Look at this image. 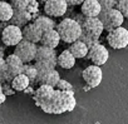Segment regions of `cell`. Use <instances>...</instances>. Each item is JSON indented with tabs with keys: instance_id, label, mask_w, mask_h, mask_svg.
Masks as SVG:
<instances>
[{
	"instance_id": "cell-1",
	"label": "cell",
	"mask_w": 128,
	"mask_h": 124,
	"mask_svg": "<svg viewBox=\"0 0 128 124\" xmlns=\"http://www.w3.org/2000/svg\"><path fill=\"white\" fill-rule=\"evenodd\" d=\"M35 104L49 114H62L72 112L76 107V98L73 90H60L54 87L40 84L34 92Z\"/></svg>"
},
{
	"instance_id": "cell-2",
	"label": "cell",
	"mask_w": 128,
	"mask_h": 124,
	"mask_svg": "<svg viewBox=\"0 0 128 124\" xmlns=\"http://www.w3.org/2000/svg\"><path fill=\"white\" fill-rule=\"evenodd\" d=\"M55 29L58 30L60 35V40H63L64 43H69V44L78 40L83 33L80 24L73 18L63 19L60 23L56 24Z\"/></svg>"
},
{
	"instance_id": "cell-3",
	"label": "cell",
	"mask_w": 128,
	"mask_h": 124,
	"mask_svg": "<svg viewBox=\"0 0 128 124\" xmlns=\"http://www.w3.org/2000/svg\"><path fill=\"white\" fill-rule=\"evenodd\" d=\"M76 20L80 24L83 33L87 34V35H89V36H93V38L99 39V36H100L102 33L104 31L103 23H102V20H100L98 16L87 18V16H84V15L82 14V15H78V16L76 18Z\"/></svg>"
},
{
	"instance_id": "cell-4",
	"label": "cell",
	"mask_w": 128,
	"mask_h": 124,
	"mask_svg": "<svg viewBox=\"0 0 128 124\" xmlns=\"http://www.w3.org/2000/svg\"><path fill=\"white\" fill-rule=\"evenodd\" d=\"M98 18L102 20L104 30H107V31H110V30H113V29H116L118 26H122V24L124 21L123 14L117 8L102 10Z\"/></svg>"
},
{
	"instance_id": "cell-5",
	"label": "cell",
	"mask_w": 128,
	"mask_h": 124,
	"mask_svg": "<svg viewBox=\"0 0 128 124\" xmlns=\"http://www.w3.org/2000/svg\"><path fill=\"white\" fill-rule=\"evenodd\" d=\"M34 61L38 64L46 67V68L54 69L58 65V55H56L55 49L49 48V46H44V45L38 46Z\"/></svg>"
},
{
	"instance_id": "cell-6",
	"label": "cell",
	"mask_w": 128,
	"mask_h": 124,
	"mask_svg": "<svg viewBox=\"0 0 128 124\" xmlns=\"http://www.w3.org/2000/svg\"><path fill=\"white\" fill-rule=\"evenodd\" d=\"M0 35H2V43L5 46H15L24 39L23 29L14 24H8L6 26H4Z\"/></svg>"
},
{
	"instance_id": "cell-7",
	"label": "cell",
	"mask_w": 128,
	"mask_h": 124,
	"mask_svg": "<svg viewBox=\"0 0 128 124\" xmlns=\"http://www.w3.org/2000/svg\"><path fill=\"white\" fill-rule=\"evenodd\" d=\"M36 44L35 43H32L29 40H25L23 39L20 43H18L15 45V49H14V54L18 55L23 63H30L35 59V54H36Z\"/></svg>"
},
{
	"instance_id": "cell-8",
	"label": "cell",
	"mask_w": 128,
	"mask_h": 124,
	"mask_svg": "<svg viewBox=\"0 0 128 124\" xmlns=\"http://www.w3.org/2000/svg\"><path fill=\"white\" fill-rule=\"evenodd\" d=\"M107 41L113 49H123L128 46V30L123 26H118L108 31Z\"/></svg>"
},
{
	"instance_id": "cell-9",
	"label": "cell",
	"mask_w": 128,
	"mask_h": 124,
	"mask_svg": "<svg viewBox=\"0 0 128 124\" xmlns=\"http://www.w3.org/2000/svg\"><path fill=\"white\" fill-rule=\"evenodd\" d=\"M82 77L87 84V87L84 88V90L90 89V88H97L103 79V72L100 69L99 65H89L88 68H86L82 73Z\"/></svg>"
},
{
	"instance_id": "cell-10",
	"label": "cell",
	"mask_w": 128,
	"mask_h": 124,
	"mask_svg": "<svg viewBox=\"0 0 128 124\" xmlns=\"http://www.w3.org/2000/svg\"><path fill=\"white\" fill-rule=\"evenodd\" d=\"M67 0H46L44 4V13L52 18L63 16L68 10Z\"/></svg>"
},
{
	"instance_id": "cell-11",
	"label": "cell",
	"mask_w": 128,
	"mask_h": 124,
	"mask_svg": "<svg viewBox=\"0 0 128 124\" xmlns=\"http://www.w3.org/2000/svg\"><path fill=\"white\" fill-rule=\"evenodd\" d=\"M5 61H6V74H5V78H6V82H12L14 77H16L18 74L23 73V60L15 55L14 53L8 55L5 58Z\"/></svg>"
},
{
	"instance_id": "cell-12",
	"label": "cell",
	"mask_w": 128,
	"mask_h": 124,
	"mask_svg": "<svg viewBox=\"0 0 128 124\" xmlns=\"http://www.w3.org/2000/svg\"><path fill=\"white\" fill-rule=\"evenodd\" d=\"M88 58L90 59V61L96 65H103L108 61V58H109V53H108V49L102 45V44H96L94 46H92L88 51Z\"/></svg>"
},
{
	"instance_id": "cell-13",
	"label": "cell",
	"mask_w": 128,
	"mask_h": 124,
	"mask_svg": "<svg viewBox=\"0 0 128 124\" xmlns=\"http://www.w3.org/2000/svg\"><path fill=\"white\" fill-rule=\"evenodd\" d=\"M43 36V30L33 21V23H28L24 28H23V38L25 40H29L32 43H40V39Z\"/></svg>"
},
{
	"instance_id": "cell-14",
	"label": "cell",
	"mask_w": 128,
	"mask_h": 124,
	"mask_svg": "<svg viewBox=\"0 0 128 124\" xmlns=\"http://www.w3.org/2000/svg\"><path fill=\"white\" fill-rule=\"evenodd\" d=\"M102 11V6L98 3V0H84L80 4V13L87 18L99 16Z\"/></svg>"
},
{
	"instance_id": "cell-15",
	"label": "cell",
	"mask_w": 128,
	"mask_h": 124,
	"mask_svg": "<svg viewBox=\"0 0 128 124\" xmlns=\"http://www.w3.org/2000/svg\"><path fill=\"white\" fill-rule=\"evenodd\" d=\"M32 20H33V15L30 13H28L26 9H24V10H14L13 18L10 19L9 24L18 25L19 28H24Z\"/></svg>"
},
{
	"instance_id": "cell-16",
	"label": "cell",
	"mask_w": 128,
	"mask_h": 124,
	"mask_svg": "<svg viewBox=\"0 0 128 124\" xmlns=\"http://www.w3.org/2000/svg\"><path fill=\"white\" fill-rule=\"evenodd\" d=\"M40 43L42 45L44 46H49V48H56L60 43V35L58 33L56 29H52V30H48V31H44L43 33V36L40 39Z\"/></svg>"
},
{
	"instance_id": "cell-17",
	"label": "cell",
	"mask_w": 128,
	"mask_h": 124,
	"mask_svg": "<svg viewBox=\"0 0 128 124\" xmlns=\"http://www.w3.org/2000/svg\"><path fill=\"white\" fill-rule=\"evenodd\" d=\"M69 51L74 55L76 59H82V58H86L88 55L89 48L87 46V44L84 41H82L80 39H78L74 43H70Z\"/></svg>"
},
{
	"instance_id": "cell-18",
	"label": "cell",
	"mask_w": 128,
	"mask_h": 124,
	"mask_svg": "<svg viewBox=\"0 0 128 124\" xmlns=\"http://www.w3.org/2000/svg\"><path fill=\"white\" fill-rule=\"evenodd\" d=\"M76 58L74 55L68 50H63L59 55H58V65L63 69H72L76 65Z\"/></svg>"
},
{
	"instance_id": "cell-19",
	"label": "cell",
	"mask_w": 128,
	"mask_h": 124,
	"mask_svg": "<svg viewBox=\"0 0 128 124\" xmlns=\"http://www.w3.org/2000/svg\"><path fill=\"white\" fill-rule=\"evenodd\" d=\"M60 80V77H59V73L54 69H50L48 70L44 75H42L36 83H40V84H46V85H50V87H56L58 82Z\"/></svg>"
},
{
	"instance_id": "cell-20",
	"label": "cell",
	"mask_w": 128,
	"mask_h": 124,
	"mask_svg": "<svg viewBox=\"0 0 128 124\" xmlns=\"http://www.w3.org/2000/svg\"><path fill=\"white\" fill-rule=\"evenodd\" d=\"M10 84H12V87H13V89L15 92H24L32 83H30L29 78L24 73H20V74H18L16 77L13 78V80L10 82Z\"/></svg>"
},
{
	"instance_id": "cell-21",
	"label": "cell",
	"mask_w": 128,
	"mask_h": 124,
	"mask_svg": "<svg viewBox=\"0 0 128 124\" xmlns=\"http://www.w3.org/2000/svg\"><path fill=\"white\" fill-rule=\"evenodd\" d=\"M33 21L43 30V33L48 31V30H52V29H55V26H56V24L52 19V16H48L46 14L45 15H38Z\"/></svg>"
},
{
	"instance_id": "cell-22",
	"label": "cell",
	"mask_w": 128,
	"mask_h": 124,
	"mask_svg": "<svg viewBox=\"0 0 128 124\" xmlns=\"http://www.w3.org/2000/svg\"><path fill=\"white\" fill-rule=\"evenodd\" d=\"M13 14L14 8L12 6V4L4 1V0H0V23H9L13 18Z\"/></svg>"
},
{
	"instance_id": "cell-23",
	"label": "cell",
	"mask_w": 128,
	"mask_h": 124,
	"mask_svg": "<svg viewBox=\"0 0 128 124\" xmlns=\"http://www.w3.org/2000/svg\"><path fill=\"white\" fill-rule=\"evenodd\" d=\"M23 73L29 78L30 83L35 82V79H36V74H38V70H36L35 65L29 64V63H24V65H23Z\"/></svg>"
},
{
	"instance_id": "cell-24",
	"label": "cell",
	"mask_w": 128,
	"mask_h": 124,
	"mask_svg": "<svg viewBox=\"0 0 128 124\" xmlns=\"http://www.w3.org/2000/svg\"><path fill=\"white\" fill-rule=\"evenodd\" d=\"M26 11L33 15V20L39 15V3H38V0H30V3L26 6Z\"/></svg>"
},
{
	"instance_id": "cell-25",
	"label": "cell",
	"mask_w": 128,
	"mask_h": 124,
	"mask_svg": "<svg viewBox=\"0 0 128 124\" xmlns=\"http://www.w3.org/2000/svg\"><path fill=\"white\" fill-rule=\"evenodd\" d=\"M9 3L14 8V10H24V9H26L30 0H10Z\"/></svg>"
},
{
	"instance_id": "cell-26",
	"label": "cell",
	"mask_w": 128,
	"mask_h": 124,
	"mask_svg": "<svg viewBox=\"0 0 128 124\" xmlns=\"http://www.w3.org/2000/svg\"><path fill=\"white\" fill-rule=\"evenodd\" d=\"M82 41H84L86 44H87V46L90 49L92 46H94L96 44H98L99 41H98V39L97 38H93V36H89V35H87V34H84V33H82V35H80V38H79Z\"/></svg>"
},
{
	"instance_id": "cell-27",
	"label": "cell",
	"mask_w": 128,
	"mask_h": 124,
	"mask_svg": "<svg viewBox=\"0 0 128 124\" xmlns=\"http://www.w3.org/2000/svg\"><path fill=\"white\" fill-rule=\"evenodd\" d=\"M116 8L123 14L124 18L128 19V0H118Z\"/></svg>"
},
{
	"instance_id": "cell-28",
	"label": "cell",
	"mask_w": 128,
	"mask_h": 124,
	"mask_svg": "<svg viewBox=\"0 0 128 124\" xmlns=\"http://www.w3.org/2000/svg\"><path fill=\"white\" fill-rule=\"evenodd\" d=\"M98 3L102 6V10H107V9H112L116 8L118 0H98Z\"/></svg>"
},
{
	"instance_id": "cell-29",
	"label": "cell",
	"mask_w": 128,
	"mask_h": 124,
	"mask_svg": "<svg viewBox=\"0 0 128 124\" xmlns=\"http://www.w3.org/2000/svg\"><path fill=\"white\" fill-rule=\"evenodd\" d=\"M55 88L56 89H60V90H73V85L68 80H66V79H60L58 82V84H56Z\"/></svg>"
},
{
	"instance_id": "cell-30",
	"label": "cell",
	"mask_w": 128,
	"mask_h": 124,
	"mask_svg": "<svg viewBox=\"0 0 128 124\" xmlns=\"http://www.w3.org/2000/svg\"><path fill=\"white\" fill-rule=\"evenodd\" d=\"M14 92H15V90L13 89L10 82H4V84H3V93H4L5 95H13Z\"/></svg>"
},
{
	"instance_id": "cell-31",
	"label": "cell",
	"mask_w": 128,
	"mask_h": 124,
	"mask_svg": "<svg viewBox=\"0 0 128 124\" xmlns=\"http://www.w3.org/2000/svg\"><path fill=\"white\" fill-rule=\"evenodd\" d=\"M84 0H67L68 5H72V6H76V5H80Z\"/></svg>"
},
{
	"instance_id": "cell-32",
	"label": "cell",
	"mask_w": 128,
	"mask_h": 124,
	"mask_svg": "<svg viewBox=\"0 0 128 124\" xmlns=\"http://www.w3.org/2000/svg\"><path fill=\"white\" fill-rule=\"evenodd\" d=\"M5 99H6V95H5L4 93H0V105L5 102Z\"/></svg>"
},
{
	"instance_id": "cell-33",
	"label": "cell",
	"mask_w": 128,
	"mask_h": 124,
	"mask_svg": "<svg viewBox=\"0 0 128 124\" xmlns=\"http://www.w3.org/2000/svg\"><path fill=\"white\" fill-rule=\"evenodd\" d=\"M4 53H5L4 46H3V45H0V58H4Z\"/></svg>"
},
{
	"instance_id": "cell-34",
	"label": "cell",
	"mask_w": 128,
	"mask_h": 124,
	"mask_svg": "<svg viewBox=\"0 0 128 124\" xmlns=\"http://www.w3.org/2000/svg\"><path fill=\"white\" fill-rule=\"evenodd\" d=\"M45 1H46V0H38L39 4H45Z\"/></svg>"
},
{
	"instance_id": "cell-35",
	"label": "cell",
	"mask_w": 128,
	"mask_h": 124,
	"mask_svg": "<svg viewBox=\"0 0 128 124\" xmlns=\"http://www.w3.org/2000/svg\"><path fill=\"white\" fill-rule=\"evenodd\" d=\"M0 93H3V83L0 82Z\"/></svg>"
},
{
	"instance_id": "cell-36",
	"label": "cell",
	"mask_w": 128,
	"mask_h": 124,
	"mask_svg": "<svg viewBox=\"0 0 128 124\" xmlns=\"http://www.w3.org/2000/svg\"><path fill=\"white\" fill-rule=\"evenodd\" d=\"M0 33H2V28H0Z\"/></svg>"
}]
</instances>
